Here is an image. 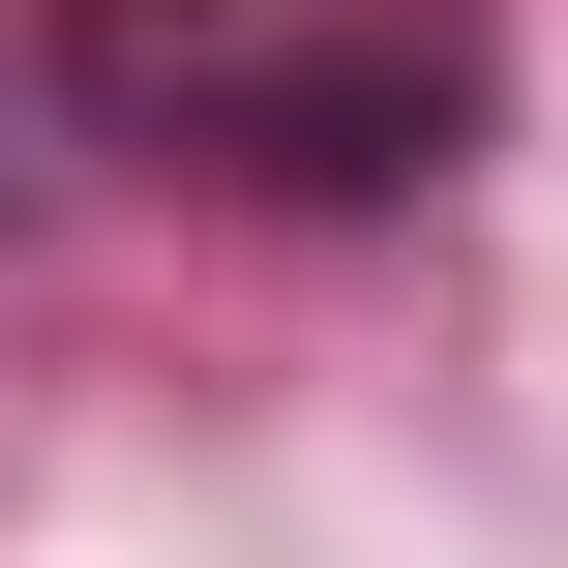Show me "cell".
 <instances>
[{
    "instance_id": "1",
    "label": "cell",
    "mask_w": 568,
    "mask_h": 568,
    "mask_svg": "<svg viewBox=\"0 0 568 568\" xmlns=\"http://www.w3.org/2000/svg\"><path fill=\"white\" fill-rule=\"evenodd\" d=\"M449 120H479V60H449V30H329V60L270 90V150H300V180H419Z\"/></svg>"
}]
</instances>
